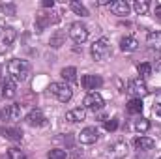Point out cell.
I'll return each instance as SVG.
<instances>
[{"label": "cell", "mask_w": 161, "mask_h": 159, "mask_svg": "<svg viewBox=\"0 0 161 159\" xmlns=\"http://www.w3.org/2000/svg\"><path fill=\"white\" fill-rule=\"evenodd\" d=\"M8 75H9V79H13L15 82H23V80L26 79V75H28V69H30V66H28V62L26 60H21V58H13V60H9L8 62Z\"/></svg>", "instance_id": "cell-1"}, {"label": "cell", "mask_w": 161, "mask_h": 159, "mask_svg": "<svg viewBox=\"0 0 161 159\" xmlns=\"http://www.w3.org/2000/svg\"><path fill=\"white\" fill-rule=\"evenodd\" d=\"M90 52H92V58H94L96 62L107 60V58L111 56V52H113V49H111V41L107 40V38L96 40L94 43H92V47H90Z\"/></svg>", "instance_id": "cell-2"}, {"label": "cell", "mask_w": 161, "mask_h": 159, "mask_svg": "<svg viewBox=\"0 0 161 159\" xmlns=\"http://www.w3.org/2000/svg\"><path fill=\"white\" fill-rule=\"evenodd\" d=\"M49 92L60 101V103H68L71 97H73V90L68 82H51L49 86Z\"/></svg>", "instance_id": "cell-3"}, {"label": "cell", "mask_w": 161, "mask_h": 159, "mask_svg": "<svg viewBox=\"0 0 161 159\" xmlns=\"http://www.w3.org/2000/svg\"><path fill=\"white\" fill-rule=\"evenodd\" d=\"M127 156V142L116 140L103 150V159H124Z\"/></svg>", "instance_id": "cell-4"}, {"label": "cell", "mask_w": 161, "mask_h": 159, "mask_svg": "<svg viewBox=\"0 0 161 159\" xmlns=\"http://www.w3.org/2000/svg\"><path fill=\"white\" fill-rule=\"evenodd\" d=\"M129 96H131V99H142L146 94H148V86H146V82L141 79H131L127 82V90H125Z\"/></svg>", "instance_id": "cell-5"}, {"label": "cell", "mask_w": 161, "mask_h": 159, "mask_svg": "<svg viewBox=\"0 0 161 159\" xmlns=\"http://www.w3.org/2000/svg\"><path fill=\"white\" fill-rule=\"evenodd\" d=\"M82 105H84V109L97 112V111H101V109L105 107V99L101 97V94H97V92H90V94L82 99Z\"/></svg>", "instance_id": "cell-6"}, {"label": "cell", "mask_w": 161, "mask_h": 159, "mask_svg": "<svg viewBox=\"0 0 161 159\" xmlns=\"http://www.w3.org/2000/svg\"><path fill=\"white\" fill-rule=\"evenodd\" d=\"M15 38H17L15 28H11V26H4V28H0V51H8V49L13 45Z\"/></svg>", "instance_id": "cell-7"}, {"label": "cell", "mask_w": 161, "mask_h": 159, "mask_svg": "<svg viewBox=\"0 0 161 159\" xmlns=\"http://www.w3.org/2000/svg\"><path fill=\"white\" fill-rule=\"evenodd\" d=\"M69 36H71V40L75 41V43H84V41L88 40V28H86V25L73 23L69 26Z\"/></svg>", "instance_id": "cell-8"}, {"label": "cell", "mask_w": 161, "mask_h": 159, "mask_svg": "<svg viewBox=\"0 0 161 159\" xmlns=\"http://www.w3.org/2000/svg\"><path fill=\"white\" fill-rule=\"evenodd\" d=\"M97 139H99V133H97L96 127H84V129L79 133V142L80 144H84V146H92V144H96Z\"/></svg>", "instance_id": "cell-9"}, {"label": "cell", "mask_w": 161, "mask_h": 159, "mask_svg": "<svg viewBox=\"0 0 161 159\" xmlns=\"http://www.w3.org/2000/svg\"><path fill=\"white\" fill-rule=\"evenodd\" d=\"M80 86H82L84 90L94 92V90H97V88L103 86V79H101L99 75H82V77H80Z\"/></svg>", "instance_id": "cell-10"}, {"label": "cell", "mask_w": 161, "mask_h": 159, "mask_svg": "<svg viewBox=\"0 0 161 159\" xmlns=\"http://www.w3.org/2000/svg\"><path fill=\"white\" fill-rule=\"evenodd\" d=\"M0 118L8 120V122H15V120H19V118H21V107H19L17 103L8 105L6 109H2V111H0Z\"/></svg>", "instance_id": "cell-11"}, {"label": "cell", "mask_w": 161, "mask_h": 159, "mask_svg": "<svg viewBox=\"0 0 161 159\" xmlns=\"http://www.w3.org/2000/svg\"><path fill=\"white\" fill-rule=\"evenodd\" d=\"M15 94H17V82L9 77H6L0 84V97H13Z\"/></svg>", "instance_id": "cell-12"}, {"label": "cell", "mask_w": 161, "mask_h": 159, "mask_svg": "<svg viewBox=\"0 0 161 159\" xmlns=\"http://www.w3.org/2000/svg\"><path fill=\"white\" fill-rule=\"evenodd\" d=\"M25 122L28 123V125H32V127H40L45 123V114L41 112L40 109H34V111H30L26 116H25Z\"/></svg>", "instance_id": "cell-13"}, {"label": "cell", "mask_w": 161, "mask_h": 159, "mask_svg": "<svg viewBox=\"0 0 161 159\" xmlns=\"http://www.w3.org/2000/svg\"><path fill=\"white\" fill-rule=\"evenodd\" d=\"M133 146H135V150H139V152H146V150H152V148L156 146V140L150 139V137H137V139L133 140Z\"/></svg>", "instance_id": "cell-14"}, {"label": "cell", "mask_w": 161, "mask_h": 159, "mask_svg": "<svg viewBox=\"0 0 161 159\" xmlns=\"http://www.w3.org/2000/svg\"><path fill=\"white\" fill-rule=\"evenodd\" d=\"M120 49L124 52H135L139 49V41H137V38H133V36H124L120 40Z\"/></svg>", "instance_id": "cell-15"}, {"label": "cell", "mask_w": 161, "mask_h": 159, "mask_svg": "<svg viewBox=\"0 0 161 159\" xmlns=\"http://www.w3.org/2000/svg\"><path fill=\"white\" fill-rule=\"evenodd\" d=\"M111 11L118 17H125L129 15V4L125 0H116V2H111Z\"/></svg>", "instance_id": "cell-16"}, {"label": "cell", "mask_w": 161, "mask_h": 159, "mask_svg": "<svg viewBox=\"0 0 161 159\" xmlns=\"http://www.w3.org/2000/svg\"><path fill=\"white\" fill-rule=\"evenodd\" d=\"M86 118V109L84 107H77V109H71L66 112V120L71 122V123H77V122H82Z\"/></svg>", "instance_id": "cell-17"}, {"label": "cell", "mask_w": 161, "mask_h": 159, "mask_svg": "<svg viewBox=\"0 0 161 159\" xmlns=\"http://www.w3.org/2000/svg\"><path fill=\"white\" fill-rule=\"evenodd\" d=\"M0 133L8 140H11V142H21V139H23V131L21 129H15V127H2Z\"/></svg>", "instance_id": "cell-18"}, {"label": "cell", "mask_w": 161, "mask_h": 159, "mask_svg": "<svg viewBox=\"0 0 161 159\" xmlns=\"http://www.w3.org/2000/svg\"><path fill=\"white\" fill-rule=\"evenodd\" d=\"M146 43L150 49H156V51H161V32H150L146 36Z\"/></svg>", "instance_id": "cell-19"}, {"label": "cell", "mask_w": 161, "mask_h": 159, "mask_svg": "<svg viewBox=\"0 0 161 159\" xmlns=\"http://www.w3.org/2000/svg\"><path fill=\"white\" fill-rule=\"evenodd\" d=\"M127 112L129 114H141L142 112V99H129Z\"/></svg>", "instance_id": "cell-20"}, {"label": "cell", "mask_w": 161, "mask_h": 159, "mask_svg": "<svg viewBox=\"0 0 161 159\" xmlns=\"http://www.w3.org/2000/svg\"><path fill=\"white\" fill-rule=\"evenodd\" d=\"M69 8H71V11H73V13H77V15H80V17H88V15H90V13H88V9H86V6H84V4H80V2H77V0L69 2Z\"/></svg>", "instance_id": "cell-21"}, {"label": "cell", "mask_w": 161, "mask_h": 159, "mask_svg": "<svg viewBox=\"0 0 161 159\" xmlns=\"http://www.w3.org/2000/svg\"><path fill=\"white\" fill-rule=\"evenodd\" d=\"M133 9H135L139 15H144V13H148V9H150V2H146V0H135V2H133Z\"/></svg>", "instance_id": "cell-22"}, {"label": "cell", "mask_w": 161, "mask_h": 159, "mask_svg": "<svg viewBox=\"0 0 161 159\" xmlns=\"http://www.w3.org/2000/svg\"><path fill=\"white\" fill-rule=\"evenodd\" d=\"M60 75H62V79L68 80V82H75L77 80V69L75 68H64Z\"/></svg>", "instance_id": "cell-23"}, {"label": "cell", "mask_w": 161, "mask_h": 159, "mask_svg": "<svg viewBox=\"0 0 161 159\" xmlns=\"http://www.w3.org/2000/svg\"><path fill=\"white\" fill-rule=\"evenodd\" d=\"M152 69H154V68H152V64H148V62H142V64L137 66V71H139V75H141L142 79H144V77H150V75H152Z\"/></svg>", "instance_id": "cell-24"}, {"label": "cell", "mask_w": 161, "mask_h": 159, "mask_svg": "<svg viewBox=\"0 0 161 159\" xmlns=\"http://www.w3.org/2000/svg\"><path fill=\"white\" fill-rule=\"evenodd\" d=\"M150 129V122L146 118H139V120H135V131H139L141 135L142 133H146Z\"/></svg>", "instance_id": "cell-25"}, {"label": "cell", "mask_w": 161, "mask_h": 159, "mask_svg": "<svg viewBox=\"0 0 161 159\" xmlns=\"http://www.w3.org/2000/svg\"><path fill=\"white\" fill-rule=\"evenodd\" d=\"M66 150L62 148H54V150H49L47 152V159H66Z\"/></svg>", "instance_id": "cell-26"}, {"label": "cell", "mask_w": 161, "mask_h": 159, "mask_svg": "<svg viewBox=\"0 0 161 159\" xmlns=\"http://www.w3.org/2000/svg\"><path fill=\"white\" fill-rule=\"evenodd\" d=\"M8 159H26L25 152L19 150V148H9L8 150Z\"/></svg>", "instance_id": "cell-27"}, {"label": "cell", "mask_w": 161, "mask_h": 159, "mask_svg": "<svg viewBox=\"0 0 161 159\" xmlns=\"http://www.w3.org/2000/svg\"><path fill=\"white\" fill-rule=\"evenodd\" d=\"M105 129H107V131H116V129H118V118L105 120Z\"/></svg>", "instance_id": "cell-28"}, {"label": "cell", "mask_w": 161, "mask_h": 159, "mask_svg": "<svg viewBox=\"0 0 161 159\" xmlns=\"http://www.w3.org/2000/svg\"><path fill=\"white\" fill-rule=\"evenodd\" d=\"M0 8H2L4 13H8V15H15V6H13V4H2Z\"/></svg>", "instance_id": "cell-29"}, {"label": "cell", "mask_w": 161, "mask_h": 159, "mask_svg": "<svg viewBox=\"0 0 161 159\" xmlns=\"http://www.w3.org/2000/svg\"><path fill=\"white\" fill-rule=\"evenodd\" d=\"M154 114H156L158 118H161V103H156V105H154Z\"/></svg>", "instance_id": "cell-30"}, {"label": "cell", "mask_w": 161, "mask_h": 159, "mask_svg": "<svg viewBox=\"0 0 161 159\" xmlns=\"http://www.w3.org/2000/svg\"><path fill=\"white\" fill-rule=\"evenodd\" d=\"M41 6H43V8H53V6H54V2H53V0H43V4H41Z\"/></svg>", "instance_id": "cell-31"}, {"label": "cell", "mask_w": 161, "mask_h": 159, "mask_svg": "<svg viewBox=\"0 0 161 159\" xmlns=\"http://www.w3.org/2000/svg\"><path fill=\"white\" fill-rule=\"evenodd\" d=\"M156 17L161 21V4H159V6H156Z\"/></svg>", "instance_id": "cell-32"}, {"label": "cell", "mask_w": 161, "mask_h": 159, "mask_svg": "<svg viewBox=\"0 0 161 159\" xmlns=\"http://www.w3.org/2000/svg\"><path fill=\"white\" fill-rule=\"evenodd\" d=\"M156 71H159V73H161V60L156 64Z\"/></svg>", "instance_id": "cell-33"}, {"label": "cell", "mask_w": 161, "mask_h": 159, "mask_svg": "<svg viewBox=\"0 0 161 159\" xmlns=\"http://www.w3.org/2000/svg\"><path fill=\"white\" fill-rule=\"evenodd\" d=\"M159 159H161V156H159Z\"/></svg>", "instance_id": "cell-34"}]
</instances>
